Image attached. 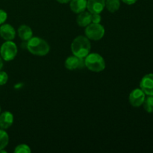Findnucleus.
<instances>
[{
  "instance_id": "obj_13",
  "label": "nucleus",
  "mask_w": 153,
  "mask_h": 153,
  "mask_svg": "<svg viewBox=\"0 0 153 153\" xmlns=\"http://www.w3.org/2000/svg\"><path fill=\"white\" fill-rule=\"evenodd\" d=\"M91 15L89 11H82L77 16L76 22L81 27H86L91 23Z\"/></svg>"
},
{
  "instance_id": "obj_9",
  "label": "nucleus",
  "mask_w": 153,
  "mask_h": 153,
  "mask_svg": "<svg viewBox=\"0 0 153 153\" xmlns=\"http://www.w3.org/2000/svg\"><path fill=\"white\" fill-rule=\"evenodd\" d=\"M105 7V0H87V8L91 13H100Z\"/></svg>"
},
{
  "instance_id": "obj_18",
  "label": "nucleus",
  "mask_w": 153,
  "mask_h": 153,
  "mask_svg": "<svg viewBox=\"0 0 153 153\" xmlns=\"http://www.w3.org/2000/svg\"><path fill=\"white\" fill-rule=\"evenodd\" d=\"M31 152V149L26 144L18 145L17 146H16V148L14 149L15 153H30Z\"/></svg>"
},
{
  "instance_id": "obj_12",
  "label": "nucleus",
  "mask_w": 153,
  "mask_h": 153,
  "mask_svg": "<svg viewBox=\"0 0 153 153\" xmlns=\"http://www.w3.org/2000/svg\"><path fill=\"white\" fill-rule=\"evenodd\" d=\"M72 11L79 13L87 8V0H71L70 4Z\"/></svg>"
},
{
  "instance_id": "obj_24",
  "label": "nucleus",
  "mask_w": 153,
  "mask_h": 153,
  "mask_svg": "<svg viewBox=\"0 0 153 153\" xmlns=\"http://www.w3.org/2000/svg\"><path fill=\"white\" fill-rule=\"evenodd\" d=\"M3 67V61H2V58H1V56H0V70H1V68H2Z\"/></svg>"
},
{
  "instance_id": "obj_7",
  "label": "nucleus",
  "mask_w": 153,
  "mask_h": 153,
  "mask_svg": "<svg viewBox=\"0 0 153 153\" xmlns=\"http://www.w3.org/2000/svg\"><path fill=\"white\" fill-rule=\"evenodd\" d=\"M64 65L67 70H70L84 68L85 67V58H79L76 55L70 56L66 59Z\"/></svg>"
},
{
  "instance_id": "obj_8",
  "label": "nucleus",
  "mask_w": 153,
  "mask_h": 153,
  "mask_svg": "<svg viewBox=\"0 0 153 153\" xmlns=\"http://www.w3.org/2000/svg\"><path fill=\"white\" fill-rule=\"evenodd\" d=\"M140 88L147 96H153V73L146 74L142 78Z\"/></svg>"
},
{
  "instance_id": "obj_5",
  "label": "nucleus",
  "mask_w": 153,
  "mask_h": 153,
  "mask_svg": "<svg viewBox=\"0 0 153 153\" xmlns=\"http://www.w3.org/2000/svg\"><path fill=\"white\" fill-rule=\"evenodd\" d=\"M85 35L89 40H101L105 34V28L100 23H91L86 26Z\"/></svg>"
},
{
  "instance_id": "obj_16",
  "label": "nucleus",
  "mask_w": 153,
  "mask_h": 153,
  "mask_svg": "<svg viewBox=\"0 0 153 153\" xmlns=\"http://www.w3.org/2000/svg\"><path fill=\"white\" fill-rule=\"evenodd\" d=\"M9 142V136L7 133L2 128L0 129V150L4 149Z\"/></svg>"
},
{
  "instance_id": "obj_6",
  "label": "nucleus",
  "mask_w": 153,
  "mask_h": 153,
  "mask_svg": "<svg viewBox=\"0 0 153 153\" xmlns=\"http://www.w3.org/2000/svg\"><path fill=\"white\" fill-rule=\"evenodd\" d=\"M145 95L146 94L140 88H136V89L133 90L131 94H129V97H128L130 104L133 107H140L143 105L145 98H146Z\"/></svg>"
},
{
  "instance_id": "obj_19",
  "label": "nucleus",
  "mask_w": 153,
  "mask_h": 153,
  "mask_svg": "<svg viewBox=\"0 0 153 153\" xmlns=\"http://www.w3.org/2000/svg\"><path fill=\"white\" fill-rule=\"evenodd\" d=\"M8 80V76L4 71L0 70V85H4L7 83Z\"/></svg>"
},
{
  "instance_id": "obj_21",
  "label": "nucleus",
  "mask_w": 153,
  "mask_h": 153,
  "mask_svg": "<svg viewBox=\"0 0 153 153\" xmlns=\"http://www.w3.org/2000/svg\"><path fill=\"white\" fill-rule=\"evenodd\" d=\"M7 17V14L4 10L0 9V25L4 23Z\"/></svg>"
},
{
  "instance_id": "obj_10",
  "label": "nucleus",
  "mask_w": 153,
  "mask_h": 153,
  "mask_svg": "<svg viewBox=\"0 0 153 153\" xmlns=\"http://www.w3.org/2000/svg\"><path fill=\"white\" fill-rule=\"evenodd\" d=\"M0 35L4 40H12L15 38L16 31L10 24H4L0 27Z\"/></svg>"
},
{
  "instance_id": "obj_14",
  "label": "nucleus",
  "mask_w": 153,
  "mask_h": 153,
  "mask_svg": "<svg viewBox=\"0 0 153 153\" xmlns=\"http://www.w3.org/2000/svg\"><path fill=\"white\" fill-rule=\"evenodd\" d=\"M18 35L23 41H28L32 37V30L28 25H22L18 28Z\"/></svg>"
},
{
  "instance_id": "obj_3",
  "label": "nucleus",
  "mask_w": 153,
  "mask_h": 153,
  "mask_svg": "<svg viewBox=\"0 0 153 153\" xmlns=\"http://www.w3.org/2000/svg\"><path fill=\"white\" fill-rule=\"evenodd\" d=\"M85 64L88 70L95 73L103 71L105 68V61L98 53L88 54L85 58Z\"/></svg>"
},
{
  "instance_id": "obj_17",
  "label": "nucleus",
  "mask_w": 153,
  "mask_h": 153,
  "mask_svg": "<svg viewBox=\"0 0 153 153\" xmlns=\"http://www.w3.org/2000/svg\"><path fill=\"white\" fill-rule=\"evenodd\" d=\"M145 111L148 113H153V96H148L143 103Z\"/></svg>"
},
{
  "instance_id": "obj_22",
  "label": "nucleus",
  "mask_w": 153,
  "mask_h": 153,
  "mask_svg": "<svg viewBox=\"0 0 153 153\" xmlns=\"http://www.w3.org/2000/svg\"><path fill=\"white\" fill-rule=\"evenodd\" d=\"M124 3L126 4H133L137 1V0H122Z\"/></svg>"
},
{
  "instance_id": "obj_11",
  "label": "nucleus",
  "mask_w": 153,
  "mask_h": 153,
  "mask_svg": "<svg viewBox=\"0 0 153 153\" xmlns=\"http://www.w3.org/2000/svg\"><path fill=\"white\" fill-rule=\"evenodd\" d=\"M13 123V116L10 112L4 111L0 115V128L7 129Z\"/></svg>"
},
{
  "instance_id": "obj_25",
  "label": "nucleus",
  "mask_w": 153,
  "mask_h": 153,
  "mask_svg": "<svg viewBox=\"0 0 153 153\" xmlns=\"http://www.w3.org/2000/svg\"><path fill=\"white\" fill-rule=\"evenodd\" d=\"M0 112H1V108H0Z\"/></svg>"
},
{
  "instance_id": "obj_23",
  "label": "nucleus",
  "mask_w": 153,
  "mask_h": 153,
  "mask_svg": "<svg viewBox=\"0 0 153 153\" xmlns=\"http://www.w3.org/2000/svg\"><path fill=\"white\" fill-rule=\"evenodd\" d=\"M57 1H58L59 3H61V4H66V3L70 2L71 0H56Z\"/></svg>"
},
{
  "instance_id": "obj_15",
  "label": "nucleus",
  "mask_w": 153,
  "mask_h": 153,
  "mask_svg": "<svg viewBox=\"0 0 153 153\" xmlns=\"http://www.w3.org/2000/svg\"><path fill=\"white\" fill-rule=\"evenodd\" d=\"M120 6V0H106L105 7L107 10L111 13H114L117 11Z\"/></svg>"
},
{
  "instance_id": "obj_1",
  "label": "nucleus",
  "mask_w": 153,
  "mask_h": 153,
  "mask_svg": "<svg viewBox=\"0 0 153 153\" xmlns=\"http://www.w3.org/2000/svg\"><path fill=\"white\" fill-rule=\"evenodd\" d=\"M91 42L87 37L78 36L71 44V51L73 55L79 58H85L91 51Z\"/></svg>"
},
{
  "instance_id": "obj_2",
  "label": "nucleus",
  "mask_w": 153,
  "mask_h": 153,
  "mask_svg": "<svg viewBox=\"0 0 153 153\" xmlns=\"http://www.w3.org/2000/svg\"><path fill=\"white\" fill-rule=\"evenodd\" d=\"M27 49L31 54L38 56H44L49 52V45L43 39L38 37H31L27 41Z\"/></svg>"
},
{
  "instance_id": "obj_4",
  "label": "nucleus",
  "mask_w": 153,
  "mask_h": 153,
  "mask_svg": "<svg viewBox=\"0 0 153 153\" xmlns=\"http://www.w3.org/2000/svg\"><path fill=\"white\" fill-rule=\"evenodd\" d=\"M17 54V46L11 40H6L0 48V56L5 61H12Z\"/></svg>"
},
{
  "instance_id": "obj_20",
  "label": "nucleus",
  "mask_w": 153,
  "mask_h": 153,
  "mask_svg": "<svg viewBox=\"0 0 153 153\" xmlns=\"http://www.w3.org/2000/svg\"><path fill=\"white\" fill-rule=\"evenodd\" d=\"M101 19L102 18L100 13H92L91 15V22L93 23H100Z\"/></svg>"
}]
</instances>
